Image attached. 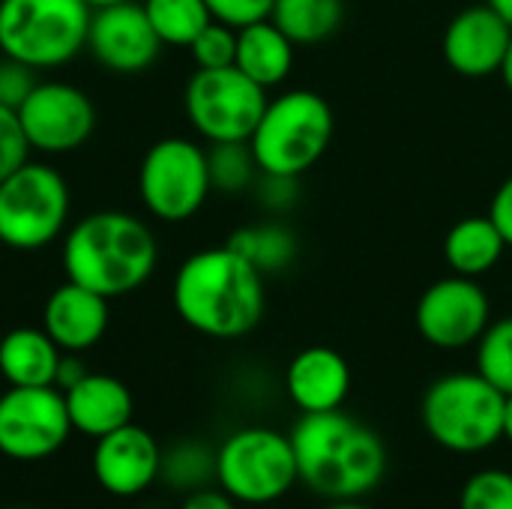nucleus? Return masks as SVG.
Listing matches in <instances>:
<instances>
[{"mask_svg": "<svg viewBox=\"0 0 512 509\" xmlns=\"http://www.w3.org/2000/svg\"><path fill=\"white\" fill-rule=\"evenodd\" d=\"M180 321L207 339L249 336L267 309L264 273L228 243L189 255L171 285Z\"/></svg>", "mask_w": 512, "mask_h": 509, "instance_id": "nucleus-1", "label": "nucleus"}, {"mask_svg": "<svg viewBox=\"0 0 512 509\" xmlns=\"http://www.w3.org/2000/svg\"><path fill=\"white\" fill-rule=\"evenodd\" d=\"M297 477L324 501H360L387 474V447L375 429L339 411L300 414L291 429Z\"/></svg>", "mask_w": 512, "mask_h": 509, "instance_id": "nucleus-2", "label": "nucleus"}, {"mask_svg": "<svg viewBox=\"0 0 512 509\" xmlns=\"http://www.w3.org/2000/svg\"><path fill=\"white\" fill-rule=\"evenodd\" d=\"M159 246L150 225L126 210H96L66 228L60 264L78 282L108 300L138 291L156 270Z\"/></svg>", "mask_w": 512, "mask_h": 509, "instance_id": "nucleus-3", "label": "nucleus"}, {"mask_svg": "<svg viewBox=\"0 0 512 509\" xmlns=\"http://www.w3.org/2000/svg\"><path fill=\"white\" fill-rule=\"evenodd\" d=\"M336 117L330 102L306 87L267 99L249 138V150L264 177L300 180L312 171L333 141Z\"/></svg>", "mask_w": 512, "mask_h": 509, "instance_id": "nucleus-4", "label": "nucleus"}, {"mask_svg": "<svg viewBox=\"0 0 512 509\" xmlns=\"http://www.w3.org/2000/svg\"><path fill=\"white\" fill-rule=\"evenodd\" d=\"M507 396L492 387L477 369L438 378L420 405L429 438L459 456H477L504 438Z\"/></svg>", "mask_w": 512, "mask_h": 509, "instance_id": "nucleus-5", "label": "nucleus"}, {"mask_svg": "<svg viewBox=\"0 0 512 509\" xmlns=\"http://www.w3.org/2000/svg\"><path fill=\"white\" fill-rule=\"evenodd\" d=\"M93 9L84 0H0V51L36 69H57L87 48Z\"/></svg>", "mask_w": 512, "mask_h": 509, "instance_id": "nucleus-6", "label": "nucleus"}, {"mask_svg": "<svg viewBox=\"0 0 512 509\" xmlns=\"http://www.w3.org/2000/svg\"><path fill=\"white\" fill-rule=\"evenodd\" d=\"M69 210L72 195L66 177L48 162L27 159L0 183V246L39 252L63 240Z\"/></svg>", "mask_w": 512, "mask_h": 509, "instance_id": "nucleus-7", "label": "nucleus"}, {"mask_svg": "<svg viewBox=\"0 0 512 509\" xmlns=\"http://www.w3.org/2000/svg\"><path fill=\"white\" fill-rule=\"evenodd\" d=\"M207 147L192 138L168 135L147 147L138 165V195L144 210L168 225L192 219L210 198Z\"/></svg>", "mask_w": 512, "mask_h": 509, "instance_id": "nucleus-8", "label": "nucleus"}, {"mask_svg": "<svg viewBox=\"0 0 512 509\" xmlns=\"http://www.w3.org/2000/svg\"><path fill=\"white\" fill-rule=\"evenodd\" d=\"M216 480L237 504L264 507L285 498L300 480L291 438L267 426L234 432L216 453Z\"/></svg>", "mask_w": 512, "mask_h": 509, "instance_id": "nucleus-9", "label": "nucleus"}, {"mask_svg": "<svg viewBox=\"0 0 512 509\" xmlns=\"http://www.w3.org/2000/svg\"><path fill=\"white\" fill-rule=\"evenodd\" d=\"M267 108V90L237 66L195 69L183 90V111L207 144L249 141Z\"/></svg>", "mask_w": 512, "mask_h": 509, "instance_id": "nucleus-10", "label": "nucleus"}, {"mask_svg": "<svg viewBox=\"0 0 512 509\" xmlns=\"http://www.w3.org/2000/svg\"><path fill=\"white\" fill-rule=\"evenodd\" d=\"M72 432L63 390L9 387L0 396V453L15 462L54 456Z\"/></svg>", "mask_w": 512, "mask_h": 509, "instance_id": "nucleus-11", "label": "nucleus"}, {"mask_svg": "<svg viewBox=\"0 0 512 509\" xmlns=\"http://www.w3.org/2000/svg\"><path fill=\"white\" fill-rule=\"evenodd\" d=\"M15 114L30 150L42 156L75 153L96 129L93 99L69 81H36Z\"/></svg>", "mask_w": 512, "mask_h": 509, "instance_id": "nucleus-12", "label": "nucleus"}, {"mask_svg": "<svg viewBox=\"0 0 512 509\" xmlns=\"http://www.w3.org/2000/svg\"><path fill=\"white\" fill-rule=\"evenodd\" d=\"M414 324L432 348L462 351L477 345L492 324V300L480 279L450 273L420 294Z\"/></svg>", "mask_w": 512, "mask_h": 509, "instance_id": "nucleus-13", "label": "nucleus"}, {"mask_svg": "<svg viewBox=\"0 0 512 509\" xmlns=\"http://www.w3.org/2000/svg\"><path fill=\"white\" fill-rule=\"evenodd\" d=\"M87 51L117 75H138L150 69L162 51V39L150 27L144 6L135 0L93 9L87 30Z\"/></svg>", "mask_w": 512, "mask_h": 509, "instance_id": "nucleus-14", "label": "nucleus"}, {"mask_svg": "<svg viewBox=\"0 0 512 509\" xmlns=\"http://www.w3.org/2000/svg\"><path fill=\"white\" fill-rule=\"evenodd\" d=\"M512 24L486 0L465 6L444 27L441 51L447 66L462 78H489L501 72L510 48Z\"/></svg>", "mask_w": 512, "mask_h": 509, "instance_id": "nucleus-15", "label": "nucleus"}, {"mask_svg": "<svg viewBox=\"0 0 512 509\" xmlns=\"http://www.w3.org/2000/svg\"><path fill=\"white\" fill-rule=\"evenodd\" d=\"M159 471L162 450L156 438L135 423L120 426L93 447V477L108 495L135 498L159 480Z\"/></svg>", "mask_w": 512, "mask_h": 509, "instance_id": "nucleus-16", "label": "nucleus"}, {"mask_svg": "<svg viewBox=\"0 0 512 509\" xmlns=\"http://www.w3.org/2000/svg\"><path fill=\"white\" fill-rule=\"evenodd\" d=\"M108 303V297L66 279L42 306V330L66 354L90 351L108 330Z\"/></svg>", "mask_w": 512, "mask_h": 509, "instance_id": "nucleus-17", "label": "nucleus"}, {"mask_svg": "<svg viewBox=\"0 0 512 509\" xmlns=\"http://www.w3.org/2000/svg\"><path fill=\"white\" fill-rule=\"evenodd\" d=\"M285 390L300 414L339 411L351 393V366L336 348H303L285 369Z\"/></svg>", "mask_w": 512, "mask_h": 509, "instance_id": "nucleus-18", "label": "nucleus"}, {"mask_svg": "<svg viewBox=\"0 0 512 509\" xmlns=\"http://www.w3.org/2000/svg\"><path fill=\"white\" fill-rule=\"evenodd\" d=\"M63 399H66L72 429L87 438L99 441L117 432L120 426L132 423V411H135L132 393L114 375L87 372L78 384L63 390Z\"/></svg>", "mask_w": 512, "mask_h": 509, "instance_id": "nucleus-19", "label": "nucleus"}, {"mask_svg": "<svg viewBox=\"0 0 512 509\" xmlns=\"http://www.w3.org/2000/svg\"><path fill=\"white\" fill-rule=\"evenodd\" d=\"M294 63H297V45L270 18L237 30L234 66L264 90L282 87L291 78Z\"/></svg>", "mask_w": 512, "mask_h": 509, "instance_id": "nucleus-20", "label": "nucleus"}, {"mask_svg": "<svg viewBox=\"0 0 512 509\" xmlns=\"http://www.w3.org/2000/svg\"><path fill=\"white\" fill-rule=\"evenodd\" d=\"M60 357L42 327H15L0 339V378L9 387H54Z\"/></svg>", "mask_w": 512, "mask_h": 509, "instance_id": "nucleus-21", "label": "nucleus"}, {"mask_svg": "<svg viewBox=\"0 0 512 509\" xmlns=\"http://www.w3.org/2000/svg\"><path fill=\"white\" fill-rule=\"evenodd\" d=\"M507 252V240L498 225L486 216H465L459 219L444 237V261L450 273L480 279L492 273Z\"/></svg>", "mask_w": 512, "mask_h": 509, "instance_id": "nucleus-22", "label": "nucleus"}, {"mask_svg": "<svg viewBox=\"0 0 512 509\" xmlns=\"http://www.w3.org/2000/svg\"><path fill=\"white\" fill-rule=\"evenodd\" d=\"M270 21L297 48L318 45L339 33L345 21V0H276Z\"/></svg>", "mask_w": 512, "mask_h": 509, "instance_id": "nucleus-23", "label": "nucleus"}, {"mask_svg": "<svg viewBox=\"0 0 512 509\" xmlns=\"http://www.w3.org/2000/svg\"><path fill=\"white\" fill-rule=\"evenodd\" d=\"M228 246L252 261L264 276L285 270L297 258V237L276 222L267 225H246L228 237Z\"/></svg>", "mask_w": 512, "mask_h": 509, "instance_id": "nucleus-24", "label": "nucleus"}, {"mask_svg": "<svg viewBox=\"0 0 512 509\" xmlns=\"http://www.w3.org/2000/svg\"><path fill=\"white\" fill-rule=\"evenodd\" d=\"M144 15L162 45L189 48V42L213 21L204 0H141Z\"/></svg>", "mask_w": 512, "mask_h": 509, "instance_id": "nucleus-25", "label": "nucleus"}, {"mask_svg": "<svg viewBox=\"0 0 512 509\" xmlns=\"http://www.w3.org/2000/svg\"><path fill=\"white\" fill-rule=\"evenodd\" d=\"M207 165H210L213 192H225V195H240L261 177L255 156L249 150V141L210 144L207 147Z\"/></svg>", "mask_w": 512, "mask_h": 509, "instance_id": "nucleus-26", "label": "nucleus"}, {"mask_svg": "<svg viewBox=\"0 0 512 509\" xmlns=\"http://www.w3.org/2000/svg\"><path fill=\"white\" fill-rule=\"evenodd\" d=\"M477 372L498 387L504 396L512 393V315L498 318L486 327L477 342Z\"/></svg>", "mask_w": 512, "mask_h": 509, "instance_id": "nucleus-27", "label": "nucleus"}, {"mask_svg": "<svg viewBox=\"0 0 512 509\" xmlns=\"http://www.w3.org/2000/svg\"><path fill=\"white\" fill-rule=\"evenodd\" d=\"M189 54L195 69H225L234 66L237 57V30L222 24V21H210L192 42H189Z\"/></svg>", "mask_w": 512, "mask_h": 509, "instance_id": "nucleus-28", "label": "nucleus"}, {"mask_svg": "<svg viewBox=\"0 0 512 509\" xmlns=\"http://www.w3.org/2000/svg\"><path fill=\"white\" fill-rule=\"evenodd\" d=\"M459 509H512V474L489 468L474 474L459 495Z\"/></svg>", "mask_w": 512, "mask_h": 509, "instance_id": "nucleus-29", "label": "nucleus"}, {"mask_svg": "<svg viewBox=\"0 0 512 509\" xmlns=\"http://www.w3.org/2000/svg\"><path fill=\"white\" fill-rule=\"evenodd\" d=\"M204 471H213L216 477V456H204L198 444H180L177 450L162 453L159 477H165L171 486H198L207 477Z\"/></svg>", "mask_w": 512, "mask_h": 509, "instance_id": "nucleus-30", "label": "nucleus"}, {"mask_svg": "<svg viewBox=\"0 0 512 509\" xmlns=\"http://www.w3.org/2000/svg\"><path fill=\"white\" fill-rule=\"evenodd\" d=\"M30 144L24 138V129L18 123V114L12 108L0 105V183L15 174L30 159Z\"/></svg>", "mask_w": 512, "mask_h": 509, "instance_id": "nucleus-31", "label": "nucleus"}, {"mask_svg": "<svg viewBox=\"0 0 512 509\" xmlns=\"http://www.w3.org/2000/svg\"><path fill=\"white\" fill-rule=\"evenodd\" d=\"M204 3H207L213 21H222V24L240 30L246 24L270 18L276 0H204Z\"/></svg>", "mask_w": 512, "mask_h": 509, "instance_id": "nucleus-32", "label": "nucleus"}, {"mask_svg": "<svg viewBox=\"0 0 512 509\" xmlns=\"http://www.w3.org/2000/svg\"><path fill=\"white\" fill-rule=\"evenodd\" d=\"M33 87H36V78H33L30 66H24L18 60H9V57L0 60V105L3 108L15 111L30 96Z\"/></svg>", "mask_w": 512, "mask_h": 509, "instance_id": "nucleus-33", "label": "nucleus"}, {"mask_svg": "<svg viewBox=\"0 0 512 509\" xmlns=\"http://www.w3.org/2000/svg\"><path fill=\"white\" fill-rule=\"evenodd\" d=\"M489 219L498 225V231L507 240V249H512V174L495 189L492 204H489Z\"/></svg>", "mask_w": 512, "mask_h": 509, "instance_id": "nucleus-34", "label": "nucleus"}, {"mask_svg": "<svg viewBox=\"0 0 512 509\" xmlns=\"http://www.w3.org/2000/svg\"><path fill=\"white\" fill-rule=\"evenodd\" d=\"M180 509H237V501L222 489H195Z\"/></svg>", "mask_w": 512, "mask_h": 509, "instance_id": "nucleus-35", "label": "nucleus"}, {"mask_svg": "<svg viewBox=\"0 0 512 509\" xmlns=\"http://www.w3.org/2000/svg\"><path fill=\"white\" fill-rule=\"evenodd\" d=\"M87 372H90V369L78 360V354H66V351H63L60 366H57V381H54V387H57V390H69V387L78 384Z\"/></svg>", "mask_w": 512, "mask_h": 509, "instance_id": "nucleus-36", "label": "nucleus"}, {"mask_svg": "<svg viewBox=\"0 0 512 509\" xmlns=\"http://www.w3.org/2000/svg\"><path fill=\"white\" fill-rule=\"evenodd\" d=\"M498 78L504 81V87L512 93V39H510V48H507V54H504V63H501V72H498Z\"/></svg>", "mask_w": 512, "mask_h": 509, "instance_id": "nucleus-37", "label": "nucleus"}, {"mask_svg": "<svg viewBox=\"0 0 512 509\" xmlns=\"http://www.w3.org/2000/svg\"><path fill=\"white\" fill-rule=\"evenodd\" d=\"M504 438L512 444V393L504 402Z\"/></svg>", "mask_w": 512, "mask_h": 509, "instance_id": "nucleus-38", "label": "nucleus"}, {"mask_svg": "<svg viewBox=\"0 0 512 509\" xmlns=\"http://www.w3.org/2000/svg\"><path fill=\"white\" fill-rule=\"evenodd\" d=\"M486 3H489L498 15H504V18L512 24V0H486Z\"/></svg>", "mask_w": 512, "mask_h": 509, "instance_id": "nucleus-39", "label": "nucleus"}, {"mask_svg": "<svg viewBox=\"0 0 512 509\" xmlns=\"http://www.w3.org/2000/svg\"><path fill=\"white\" fill-rule=\"evenodd\" d=\"M324 509H369V507H363L360 501H333L330 507H324Z\"/></svg>", "mask_w": 512, "mask_h": 509, "instance_id": "nucleus-40", "label": "nucleus"}, {"mask_svg": "<svg viewBox=\"0 0 512 509\" xmlns=\"http://www.w3.org/2000/svg\"><path fill=\"white\" fill-rule=\"evenodd\" d=\"M90 9H102V6H114V3H126V0H84Z\"/></svg>", "mask_w": 512, "mask_h": 509, "instance_id": "nucleus-41", "label": "nucleus"}]
</instances>
